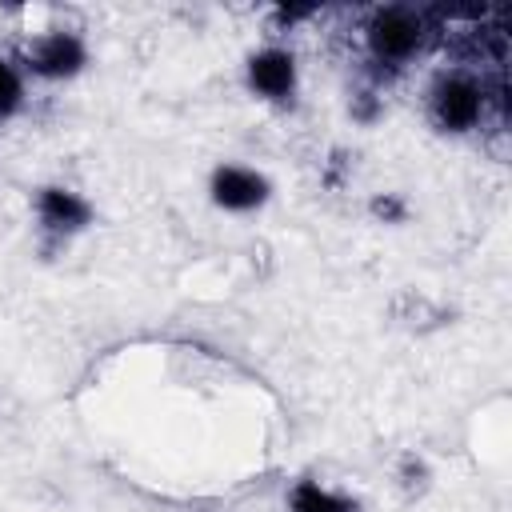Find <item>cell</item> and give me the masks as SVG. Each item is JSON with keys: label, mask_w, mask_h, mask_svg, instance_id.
Here are the masks:
<instances>
[{"label": "cell", "mask_w": 512, "mask_h": 512, "mask_svg": "<svg viewBox=\"0 0 512 512\" xmlns=\"http://www.w3.org/2000/svg\"><path fill=\"white\" fill-rule=\"evenodd\" d=\"M424 16L416 8H404V4H392V8H376L364 24V44L372 52L376 64H388V68H400L408 64L420 44H424Z\"/></svg>", "instance_id": "1"}, {"label": "cell", "mask_w": 512, "mask_h": 512, "mask_svg": "<svg viewBox=\"0 0 512 512\" xmlns=\"http://www.w3.org/2000/svg\"><path fill=\"white\" fill-rule=\"evenodd\" d=\"M428 108H432V120L444 132H472V128H480V120L488 112V92L472 72L456 68V72H444L432 84Z\"/></svg>", "instance_id": "2"}, {"label": "cell", "mask_w": 512, "mask_h": 512, "mask_svg": "<svg viewBox=\"0 0 512 512\" xmlns=\"http://www.w3.org/2000/svg\"><path fill=\"white\" fill-rule=\"evenodd\" d=\"M84 60H88L84 40L76 32H64V28L40 32L24 52V68L44 76V80H68V76H76L84 68Z\"/></svg>", "instance_id": "3"}, {"label": "cell", "mask_w": 512, "mask_h": 512, "mask_svg": "<svg viewBox=\"0 0 512 512\" xmlns=\"http://www.w3.org/2000/svg\"><path fill=\"white\" fill-rule=\"evenodd\" d=\"M208 192H212V204L224 212H252L268 200V180L248 164H220L212 172Z\"/></svg>", "instance_id": "4"}, {"label": "cell", "mask_w": 512, "mask_h": 512, "mask_svg": "<svg viewBox=\"0 0 512 512\" xmlns=\"http://www.w3.org/2000/svg\"><path fill=\"white\" fill-rule=\"evenodd\" d=\"M248 88L260 100H288L296 92V56L280 44L252 52L248 60Z\"/></svg>", "instance_id": "5"}, {"label": "cell", "mask_w": 512, "mask_h": 512, "mask_svg": "<svg viewBox=\"0 0 512 512\" xmlns=\"http://www.w3.org/2000/svg\"><path fill=\"white\" fill-rule=\"evenodd\" d=\"M36 212H40V224L48 232H60V236L80 232L88 224V216H92L88 200L76 196L72 188H44L40 200H36Z\"/></svg>", "instance_id": "6"}, {"label": "cell", "mask_w": 512, "mask_h": 512, "mask_svg": "<svg viewBox=\"0 0 512 512\" xmlns=\"http://www.w3.org/2000/svg\"><path fill=\"white\" fill-rule=\"evenodd\" d=\"M288 508L292 512H356V504L340 492H332L328 484H316V480H300L288 496Z\"/></svg>", "instance_id": "7"}, {"label": "cell", "mask_w": 512, "mask_h": 512, "mask_svg": "<svg viewBox=\"0 0 512 512\" xmlns=\"http://www.w3.org/2000/svg\"><path fill=\"white\" fill-rule=\"evenodd\" d=\"M24 104V72L0 56V120H8Z\"/></svg>", "instance_id": "8"}, {"label": "cell", "mask_w": 512, "mask_h": 512, "mask_svg": "<svg viewBox=\"0 0 512 512\" xmlns=\"http://www.w3.org/2000/svg\"><path fill=\"white\" fill-rule=\"evenodd\" d=\"M372 212H376V216H388V220H400V216H404V204H400V200H392V196H376Z\"/></svg>", "instance_id": "9"}]
</instances>
